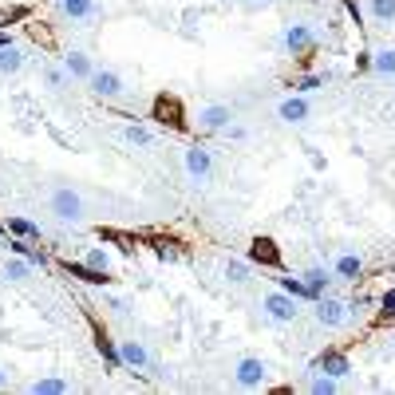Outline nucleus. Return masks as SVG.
I'll return each instance as SVG.
<instances>
[{
    "mask_svg": "<svg viewBox=\"0 0 395 395\" xmlns=\"http://www.w3.org/2000/svg\"><path fill=\"white\" fill-rule=\"evenodd\" d=\"M51 213L60 218V222L75 225V222H83V198L75 194L72 186H60V190H51Z\"/></svg>",
    "mask_w": 395,
    "mask_h": 395,
    "instance_id": "1",
    "label": "nucleus"
},
{
    "mask_svg": "<svg viewBox=\"0 0 395 395\" xmlns=\"http://www.w3.org/2000/svg\"><path fill=\"white\" fill-rule=\"evenodd\" d=\"M261 309H265V316L277 324H293L296 316H300V309H296V296L293 293H265L261 296Z\"/></svg>",
    "mask_w": 395,
    "mask_h": 395,
    "instance_id": "2",
    "label": "nucleus"
},
{
    "mask_svg": "<svg viewBox=\"0 0 395 395\" xmlns=\"http://www.w3.org/2000/svg\"><path fill=\"white\" fill-rule=\"evenodd\" d=\"M87 87H91V95L95 99H123V91H127V83H123V75L119 72H91V79H87Z\"/></svg>",
    "mask_w": 395,
    "mask_h": 395,
    "instance_id": "3",
    "label": "nucleus"
},
{
    "mask_svg": "<svg viewBox=\"0 0 395 395\" xmlns=\"http://www.w3.org/2000/svg\"><path fill=\"white\" fill-rule=\"evenodd\" d=\"M234 380H237V387H261V383L269 380V364H265V360H257V356L237 360Z\"/></svg>",
    "mask_w": 395,
    "mask_h": 395,
    "instance_id": "4",
    "label": "nucleus"
},
{
    "mask_svg": "<svg viewBox=\"0 0 395 395\" xmlns=\"http://www.w3.org/2000/svg\"><path fill=\"white\" fill-rule=\"evenodd\" d=\"M186 174H190V182H198V186L210 182V174H213L210 150H206V147H190V150H186Z\"/></svg>",
    "mask_w": 395,
    "mask_h": 395,
    "instance_id": "5",
    "label": "nucleus"
},
{
    "mask_svg": "<svg viewBox=\"0 0 395 395\" xmlns=\"http://www.w3.org/2000/svg\"><path fill=\"white\" fill-rule=\"evenodd\" d=\"M344 321H348V305H340V300H332V296H316V324L340 328Z\"/></svg>",
    "mask_w": 395,
    "mask_h": 395,
    "instance_id": "6",
    "label": "nucleus"
},
{
    "mask_svg": "<svg viewBox=\"0 0 395 395\" xmlns=\"http://www.w3.org/2000/svg\"><path fill=\"white\" fill-rule=\"evenodd\" d=\"M229 123H234V111H229L225 103H210V107L198 111V127H202V131H225Z\"/></svg>",
    "mask_w": 395,
    "mask_h": 395,
    "instance_id": "7",
    "label": "nucleus"
},
{
    "mask_svg": "<svg viewBox=\"0 0 395 395\" xmlns=\"http://www.w3.org/2000/svg\"><path fill=\"white\" fill-rule=\"evenodd\" d=\"M309 99L305 95H289V99H281V103H277V119H281V123H305V119H309Z\"/></svg>",
    "mask_w": 395,
    "mask_h": 395,
    "instance_id": "8",
    "label": "nucleus"
},
{
    "mask_svg": "<svg viewBox=\"0 0 395 395\" xmlns=\"http://www.w3.org/2000/svg\"><path fill=\"white\" fill-rule=\"evenodd\" d=\"M249 261H253V265H269V269H277V265H281V253H277V245H273L269 237H257V241L249 245Z\"/></svg>",
    "mask_w": 395,
    "mask_h": 395,
    "instance_id": "9",
    "label": "nucleus"
},
{
    "mask_svg": "<svg viewBox=\"0 0 395 395\" xmlns=\"http://www.w3.org/2000/svg\"><path fill=\"white\" fill-rule=\"evenodd\" d=\"M284 48L293 51V56L309 51L312 48V28L309 24H289V28H284Z\"/></svg>",
    "mask_w": 395,
    "mask_h": 395,
    "instance_id": "10",
    "label": "nucleus"
},
{
    "mask_svg": "<svg viewBox=\"0 0 395 395\" xmlns=\"http://www.w3.org/2000/svg\"><path fill=\"white\" fill-rule=\"evenodd\" d=\"M63 72L72 75V79H91V72H95V63H91V56H83V51H67L63 56Z\"/></svg>",
    "mask_w": 395,
    "mask_h": 395,
    "instance_id": "11",
    "label": "nucleus"
},
{
    "mask_svg": "<svg viewBox=\"0 0 395 395\" xmlns=\"http://www.w3.org/2000/svg\"><path fill=\"white\" fill-rule=\"evenodd\" d=\"M60 13L75 24H83V20H95V0H60Z\"/></svg>",
    "mask_w": 395,
    "mask_h": 395,
    "instance_id": "12",
    "label": "nucleus"
},
{
    "mask_svg": "<svg viewBox=\"0 0 395 395\" xmlns=\"http://www.w3.org/2000/svg\"><path fill=\"white\" fill-rule=\"evenodd\" d=\"M119 356H123L127 368H150V356H147V348L138 344V340H119Z\"/></svg>",
    "mask_w": 395,
    "mask_h": 395,
    "instance_id": "13",
    "label": "nucleus"
},
{
    "mask_svg": "<svg viewBox=\"0 0 395 395\" xmlns=\"http://www.w3.org/2000/svg\"><path fill=\"white\" fill-rule=\"evenodd\" d=\"M332 273H336V281H356L360 273H364V257H356V253H340Z\"/></svg>",
    "mask_w": 395,
    "mask_h": 395,
    "instance_id": "14",
    "label": "nucleus"
},
{
    "mask_svg": "<svg viewBox=\"0 0 395 395\" xmlns=\"http://www.w3.org/2000/svg\"><path fill=\"white\" fill-rule=\"evenodd\" d=\"M316 368H321V371H328V376H336V380H344L348 371H352V364H348V356H344V352H324V356L316 360Z\"/></svg>",
    "mask_w": 395,
    "mask_h": 395,
    "instance_id": "15",
    "label": "nucleus"
},
{
    "mask_svg": "<svg viewBox=\"0 0 395 395\" xmlns=\"http://www.w3.org/2000/svg\"><path fill=\"white\" fill-rule=\"evenodd\" d=\"M28 392L32 395H63V392H72V383L60 380V376H44V380L28 383Z\"/></svg>",
    "mask_w": 395,
    "mask_h": 395,
    "instance_id": "16",
    "label": "nucleus"
},
{
    "mask_svg": "<svg viewBox=\"0 0 395 395\" xmlns=\"http://www.w3.org/2000/svg\"><path fill=\"white\" fill-rule=\"evenodd\" d=\"M24 67V51L16 48V44H4L0 48V75H16Z\"/></svg>",
    "mask_w": 395,
    "mask_h": 395,
    "instance_id": "17",
    "label": "nucleus"
},
{
    "mask_svg": "<svg viewBox=\"0 0 395 395\" xmlns=\"http://www.w3.org/2000/svg\"><path fill=\"white\" fill-rule=\"evenodd\" d=\"M368 13L376 24H387V20H395V0H368Z\"/></svg>",
    "mask_w": 395,
    "mask_h": 395,
    "instance_id": "18",
    "label": "nucleus"
},
{
    "mask_svg": "<svg viewBox=\"0 0 395 395\" xmlns=\"http://www.w3.org/2000/svg\"><path fill=\"white\" fill-rule=\"evenodd\" d=\"M371 67L380 75H395V48H380L376 56H371Z\"/></svg>",
    "mask_w": 395,
    "mask_h": 395,
    "instance_id": "19",
    "label": "nucleus"
},
{
    "mask_svg": "<svg viewBox=\"0 0 395 395\" xmlns=\"http://www.w3.org/2000/svg\"><path fill=\"white\" fill-rule=\"evenodd\" d=\"M305 281H309V289H312V293H324V289L332 284V273H328V269H321V265H312V269L305 273Z\"/></svg>",
    "mask_w": 395,
    "mask_h": 395,
    "instance_id": "20",
    "label": "nucleus"
},
{
    "mask_svg": "<svg viewBox=\"0 0 395 395\" xmlns=\"http://www.w3.org/2000/svg\"><path fill=\"white\" fill-rule=\"evenodd\" d=\"M225 281H229V284H245L249 281V265H245V261H225Z\"/></svg>",
    "mask_w": 395,
    "mask_h": 395,
    "instance_id": "21",
    "label": "nucleus"
},
{
    "mask_svg": "<svg viewBox=\"0 0 395 395\" xmlns=\"http://www.w3.org/2000/svg\"><path fill=\"white\" fill-rule=\"evenodd\" d=\"M28 273H32V261H8L4 265V281H28Z\"/></svg>",
    "mask_w": 395,
    "mask_h": 395,
    "instance_id": "22",
    "label": "nucleus"
},
{
    "mask_svg": "<svg viewBox=\"0 0 395 395\" xmlns=\"http://www.w3.org/2000/svg\"><path fill=\"white\" fill-rule=\"evenodd\" d=\"M67 269H72L75 277H83L87 284H107V273L103 269H91V265H67Z\"/></svg>",
    "mask_w": 395,
    "mask_h": 395,
    "instance_id": "23",
    "label": "nucleus"
},
{
    "mask_svg": "<svg viewBox=\"0 0 395 395\" xmlns=\"http://www.w3.org/2000/svg\"><path fill=\"white\" fill-rule=\"evenodd\" d=\"M281 289H284V293H293L296 300H300V296H309V300H316V296H321V293H312V289H309V281H293V277H284Z\"/></svg>",
    "mask_w": 395,
    "mask_h": 395,
    "instance_id": "24",
    "label": "nucleus"
},
{
    "mask_svg": "<svg viewBox=\"0 0 395 395\" xmlns=\"http://www.w3.org/2000/svg\"><path fill=\"white\" fill-rule=\"evenodd\" d=\"M336 387H340V380H336V376H328V371H324V376H316V380L309 383L312 395H332Z\"/></svg>",
    "mask_w": 395,
    "mask_h": 395,
    "instance_id": "25",
    "label": "nucleus"
},
{
    "mask_svg": "<svg viewBox=\"0 0 395 395\" xmlns=\"http://www.w3.org/2000/svg\"><path fill=\"white\" fill-rule=\"evenodd\" d=\"M8 229H13L16 237H40V225L28 222V218H8Z\"/></svg>",
    "mask_w": 395,
    "mask_h": 395,
    "instance_id": "26",
    "label": "nucleus"
},
{
    "mask_svg": "<svg viewBox=\"0 0 395 395\" xmlns=\"http://www.w3.org/2000/svg\"><path fill=\"white\" fill-rule=\"evenodd\" d=\"M95 348H99V352H103V356H107V364H115V368L123 364V356H119V348H115V344H111V340H107V336H103V332L95 336Z\"/></svg>",
    "mask_w": 395,
    "mask_h": 395,
    "instance_id": "27",
    "label": "nucleus"
},
{
    "mask_svg": "<svg viewBox=\"0 0 395 395\" xmlns=\"http://www.w3.org/2000/svg\"><path fill=\"white\" fill-rule=\"evenodd\" d=\"M123 143H131V147H150V131L147 127H127Z\"/></svg>",
    "mask_w": 395,
    "mask_h": 395,
    "instance_id": "28",
    "label": "nucleus"
},
{
    "mask_svg": "<svg viewBox=\"0 0 395 395\" xmlns=\"http://www.w3.org/2000/svg\"><path fill=\"white\" fill-rule=\"evenodd\" d=\"M13 249H16V253H20V257H28V261H32V265H48V257H44L40 249L24 245V241H13Z\"/></svg>",
    "mask_w": 395,
    "mask_h": 395,
    "instance_id": "29",
    "label": "nucleus"
},
{
    "mask_svg": "<svg viewBox=\"0 0 395 395\" xmlns=\"http://www.w3.org/2000/svg\"><path fill=\"white\" fill-rule=\"evenodd\" d=\"M87 265H91V269H111V261H107V253H103V249H91V253H87Z\"/></svg>",
    "mask_w": 395,
    "mask_h": 395,
    "instance_id": "30",
    "label": "nucleus"
},
{
    "mask_svg": "<svg viewBox=\"0 0 395 395\" xmlns=\"http://www.w3.org/2000/svg\"><path fill=\"white\" fill-rule=\"evenodd\" d=\"M316 87H324V75H305V79L296 83V91H316Z\"/></svg>",
    "mask_w": 395,
    "mask_h": 395,
    "instance_id": "31",
    "label": "nucleus"
},
{
    "mask_svg": "<svg viewBox=\"0 0 395 395\" xmlns=\"http://www.w3.org/2000/svg\"><path fill=\"white\" fill-rule=\"evenodd\" d=\"M103 305H107L111 312H119V316H127V300L123 296H103Z\"/></svg>",
    "mask_w": 395,
    "mask_h": 395,
    "instance_id": "32",
    "label": "nucleus"
},
{
    "mask_svg": "<svg viewBox=\"0 0 395 395\" xmlns=\"http://www.w3.org/2000/svg\"><path fill=\"white\" fill-rule=\"evenodd\" d=\"M67 83V72H63V67H51L48 72V87H63Z\"/></svg>",
    "mask_w": 395,
    "mask_h": 395,
    "instance_id": "33",
    "label": "nucleus"
},
{
    "mask_svg": "<svg viewBox=\"0 0 395 395\" xmlns=\"http://www.w3.org/2000/svg\"><path fill=\"white\" fill-rule=\"evenodd\" d=\"M225 135L234 138V143H241V138H245L249 131H245V127H237V123H229V127H225Z\"/></svg>",
    "mask_w": 395,
    "mask_h": 395,
    "instance_id": "34",
    "label": "nucleus"
},
{
    "mask_svg": "<svg viewBox=\"0 0 395 395\" xmlns=\"http://www.w3.org/2000/svg\"><path fill=\"white\" fill-rule=\"evenodd\" d=\"M383 312H387V316H395V293L383 296Z\"/></svg>",
    "mask_w": 395,
    "mask_h": 395,
    "instance_id": "35",
    "label": "nucleus"
},
{
    "mask_svg": "<svg viewBox=\"0 0 395 395\" xmlns=\"http://www.w3.org/2000/svg\"><path fill=\"white\" fill-rule=\"evenodd\" d=\"M4 383H8V376H4V368H0V387H4Z\"/></svg>",
    "mask_w": 395,
    "mask_h": 395,
    "instance_id": "36",
    "label": "nucleus"
},
{
    "mask_svg": "<svg viewBox=\"0 0 395 395\" xmlns=\"http://www.w3.org/2000/svg\"><path fill=\"white\" fill-rule=\"evenodd\" d=\"M4 44H13V40H8V36H0V48H4Z\"/></svg>",
    "mask_w": 395,
    "mask_h": 395,
    "instance_id": "37",
    "label": "nucleus"
},
{
    "mask_svg": "<svg viewBox=\"0 0 395 395\" xmlns=\"http://www.w3.org/2000/svg\"><path fill=\"white\" fill-rule=\"evenodd\" d=\"M0 237H4V225H0Z\"/></svg>",
    "mask_w": 395,
    "mask_h": 395,
    "instance_id": "38",
    "label": "nucleus"
},
{
    "mask_svg": "<svg viewBox=\"0 0 395 395\" xmlns=\"http://www.w3.org/2000/svg\"><path fill=\"white\" fill-rule=\"evenodd\" d=\"M257 4H265V0H257Z\"/></svg>",
    "mask_w": 395,
    "mask_h": 395,
    "instance_id": "39",
    "label": "nucleus"
}]
</instances>
